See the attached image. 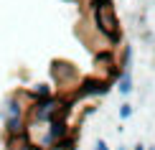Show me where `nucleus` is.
I'll list each match as a JSON object with an SVG mask.
<instances>
[{
  "instance_id": "1",
  "label": "nucleus",
  "mask_w": 155,
  "mask_h": 150,
  "mask_svg": "<svg viewBox=\"0 0 155 150\" xmlns=\"http://www.w3.org/2000/svg\"><path fill=\"white\" fill-rule=\"evenodd\" d=\"M33 99H31L28 89H15L5 97L3 107H0V120H3L5 138H21L28 135V109Z\"/></svg>"
},
{
  "instance_id": "2",
  "label": "nucleus",
  "mask_w": 155,
  "mask_h": 150,
  "mask_svg": "<svg viewBox=\"0 0 155 150\" xmlns=\"http://www.w3.org/2000/svg\"><path fill=\"white\" fill-rule=\"evenodd\" d=\"M69 107H71V99L69 97H51V99H41V102H33L28 109V127H43V125H51V122L61 120V117L69 115Z\"/></svg>"
},
{
  "instance_id": "3",
  "label": "nucleus",
  "mask_w": 155,
  "mask_h": 150,
  "mask_svg": "<svg viewBox=\"0 0 155 150\" xmlns=\"http://www.w3.org/2000/svg\"><path fill=\"white\" fill-rule=\"evenodd\" d=\"M81 74L76 71V66L71 61H64V58H54L51 61V84L56 87V94H64L66 89H74L79 94L81 87Z\"/></svg>"
},
{
  "instance_id": "4",
  "label": "nucleus",
  "mask_w": 155,
  "mask_h": 150,
  "mask_svg": "<svg viewBox=\"0 0 155 150\" xmlns=\"http://www.w3.org/2000/svg\"><path fill=\"white\" fill-rule=\"evenodd\" d=\"M28 94H31V99H33V102L51 99V97H56V87L51 82H38V84H33V87L28 89Z\"/></svg>"
},
{
  "instance_id": "5",
  "label": "nucleus",
  "mask_w": 155,
  "mask_h": 150,
  "mask_svg": "<svg viewBox=\"0 0 155 150\" xmlns=\"http://www.w3.org/2000/svg\"><path fill=\"white\" fill-rule=\"evenodd\" d=\"M132 89H135V82H132V71H122V74H120V79H117V92L127 97V94L132 92Z\"/></svg>"
},
{
  "instance_id": "6",
  "label": "nucleus",
  "mask_w": 155,
  "mask_h": 150,
  "mask_svg": "<svg viewBox=\"0 0 155 150\" xmlns=\"http://www.w3.org/2000/svg\"><path fill=\"white\" fill-rule=\"evenodd\" d=\"M130 117H132V104L130 102L120 104V120H130Z\"/></svg>"
},
{
  "instance_id": "7",
  "label": "nucleus",
  "mask_w": 155,
  "mask_h": 150,
  "mask_svg": "<svg viewBox=\"0 0 155 150\" xmlns=\"http://www.w3.org/2000/svg\"><path fill=\"white\" fill-rule=\"evenodd\" d=\"M92 150H109V145H107V140H94V145H92Z\"/></svg>"
},
{
  "instance_id": "8",
  "label": "nucleus",
  "mask_w": 155,
  "mask_h": 150,
  "mask_svg": "<svg viewBox=\"0 0 155 150\" xmlns=\"http://www.w3.org/2000/svg\"><path fill=\"white\" fill-rule=\"evenodd\" d=\"M132 150H147V145H143V142H137V145H132Z\"/></svg>"
},
{
  "instance_id": "9",
  "label": "nucleus",
  "mask_w": 155,
  "mask_h": 150,
  "mask_svg": "<svg viewBox=\"0 0 155 150\" xmlns=\"http://www.w3.org/2000/svg\"><path fill=\"white\" fill-rule=\"evenodd\" d=\"M61 3H71V5H79V3H84V0H61Z\"/></svg>"
},
{
  "instance_id": "10",
  "label": "nucleus",
  "mask_w": 155,
  "mask_h": 150,
  "mask_svg": "<svg viewBox=\"0 0 155 150\" xmlns=\"http://www.w3.org/2000/svg\"><path fill=\"white\" fill-rule=\"evenodd\" d=\"M117 150H127V148H125V145H120V148H117Z\"/></svg>"
}]
</instances>
